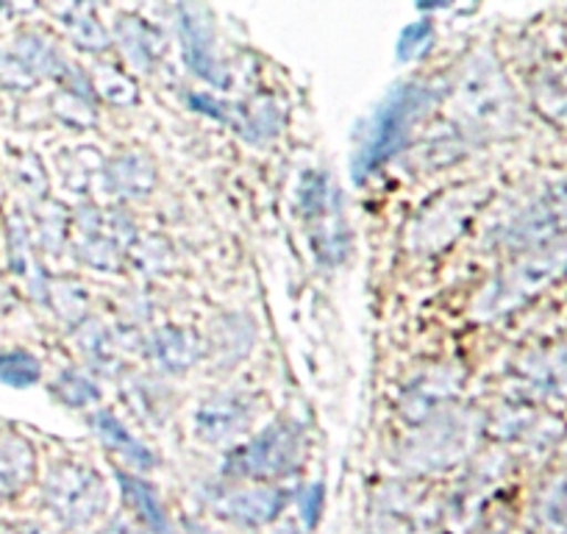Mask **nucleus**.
I'll list each match as a JSON object with an SVG mask.
<instances>
[{
  "label": "nucleus",
  "mask_w": 567,
  "mask_h": 534,
  "mask_svg": "<svg viewBox=\"0 0 567 534\" xmlns=\"http://www.w3.org/2000/svg\"><path fill=\"white\" fill-rule=\"evenodd\" d=\"M79 348L86 353L92 364H97L101 370H112L117 364V348H114L112 337L95 320H86L81 324L79 331Z\"/></svg>",
  "instance_id": "nucleus-25"
},
{
  "label": "nucleus",
  "mask_w": 567,
  "mask_h": 534,
  "mask_svg": "<svg viewBox=\"0 0 567 534\" xmlns=\"http://www.w3.org/2000/svg\"><path fill=\"white\" fill-rule=\"evenodd\" d=\"M561 237H567V178L545 187L526 209L517 212L501 239L506 248L528 250Z\"/></svg>",
  "instance_id": "nucleus-6"
},
{
  "label": "nucleus",
  "mask_w": 567,
  "mask_h": 534,
  "mask_svg": "<svg viewBox=\"0 0 567 534\" xmlns=\"http://www.w3.org/2000/svg\"><path fill=\"white\" fill-rule=\"evenodd\" d=\"M254 346V324L245 315H223L212 335V353L220 364H237Z\"/></svg>",
  "instance_id": "nucleus-20"
},
{
  "label": "nucleus",
  "mask_w": 567,
  "mask_h": 534,
  "mask_svg": "<svg viewBox=\"0 0 567 534\" xmlns=\"http://www.w3.org/2000/svg\"><path fill=\"white\" fill-rule=\"evenodd\" d=\"M7 14H12V9H9L7 0H0V18H7Z\"/></svg>",
  "instance_id": "nucleus-38"
},
{
  "label": "nucleus",
  "mask_w": 567,
  "mask_h": 534,
  "mask_svg": "<svg viewBox=\"0 0 567 534\" xmlns=\"http://www.w3.org/2000/svg\"><path fill=\"white\" fill-rule=\"evenodd\" d=\"M37 75L31 73L29 64L18 57L14 51H3L0 53V84L7 86V90L14 92H25L37 84Z\"/></svg>",
  "instance_id": "nucleus-29"
},
{
  "label": "nucleus",
  "mask_w": 567,
  "mask_h": 534,
  "mask_svg": "<svg viewBox=\"0 0 567 534\" xmlns=\"http://www.w3.org/2000/svg\"><path fill=\"white\" fill-rule=\"evenodd\" d=\"M567 274V237L554 243L528 248L515 265H509L504 274L495 276L473 304V315L478 320H495L515 312L523 304L537 298L545 287L554 285L559 276Z\"/></svg>",
  "instance_id": "nucleus-1"
},
{
  "label": "nucleus",
  "mask_w": 567,
  "mask_h": 534,
  "mask_svg": "<svg viewBox=\"0 0 567 534\" xmlns=\"http://www.w3.org/2000/svg\"><path fill=\"white\" fill-rule=\"evenodd\" d=\"M37 476V456L20 434H0V499H14Z\"/></svg>",
  "instance_id": "nucleus-14"
},
{
  "label": "nucleus",
  "mask_w": 567,
  "mask_h": 534,
  "mask_svg": "<svg viewBox=\"0 0 567 534\" xmlns=\"http://www.w3.org/2000/svg\"><path fill=\"white\" fill-rule=\"evenodd\" d=\"M432 103L434 92L423 84H403L386 95V101L375 109L368 134L362 140V148L353 160V173H357L359 182L368 173L379 171L384 162H390L406 145L412 129L429 112Z\"/></svg>",
  "instance_id": "nucleus-2"
},
{
  "label": "nucleus",
  "mask_w": 567,
  "mask_h": 534,
  "mask_svg": "<svg viewBox=\"0 0 567 534\" xmlns=\"http://www.w3.org/2000/svg\"><path fill=\"white\" fill-rule=\"evenodd\" d=\"M14 53L29 64L31 73L37 79H62L64 68H68V59L53 48L51 40H45L42 34H34V31H25L14 40Z\"/></svg>",
  "instance_id": "nucleus-21"
},
{
  "label": "nucleus",
  "mask_w": 567,
  "mask_h": 534,
  "mask_svg": "<svg viewBox=\"0 0 567 534\" xmlns=\"http://www.w3.org/2000/svg\"><path fill=\"white\" fill-rule=\"evenodd\" d=\"M323 510H326L323 484H309V487H303V493H301V521H303V526H307V532H312V528L318 526L320 517H323Z\"/></svg>",
  "instance_id": "nucleus-33"
},
{
  "label": "nucleus",
  "mask_w": 567,
  "mask_h": 534,
  "mask_svg": "<svg viewBox=\"0 0 567 534\" xmlns=\"http://www.w3.org/2000/svg\"><path fill=\"white\" fill-rule=\"evenodd\" d=\"M537 103L543 114H548L559 125H567V86L556 84V81H543L537 86Z\"/></svg>",
  "instance_id": "nucleus-32"
},
{
  "label": "nucleus",
  "mask_w": 567,
  "mask_h": 534,
  "mask_svg": "<svg viewBox=\"0 0 567 534\" xmlns=\"http://www.w3.org/2000/svg\"><path fill=\"white\" fill-rule=\"evenodd\" d=\"M101 534H131V528L125 526L123 521H112V523H109L106 528H103Z\"/></svg>",
  "instance_id": "nucleus-36"
},
{
  "label": "nucleus",
  "mask_w": 567,
  "mask_h": 534,
  "mask_svg": "<svg viewBox=\"0 0 567 534\" xmlns=\"http://www.w3.org/2000/svg\"><path fill=\"white\" fill-rule=\"evenodd\" d=\"M90 427L92 432L101 438V443L106 445L109 451L123 456L131 468H136V471H148V468H154V454H151L148 445H142L140 440L128 432V427H125L120 418H114L112 412L101 410L95 412V415H90Z\"/></svg>",
  "instance_id": "nucleus-16"
},
{
  "label": "nucleus",
  "mask_w": 567,
  "mask_h": 534,
  "mask_svg": "<svg viewBox=\"0 0 567 534\" xmlns=\"http://www.w3.org/2000/svg\"><path fill=\"white\" fill-rule=\"evenodd\" d=\"M467 427L465 418H454V415H443L440 421H434L432 427L425 429L420 443L414 445L420 456H429L432 465H445V462L456 460L462 454L467 443Z\"/></svg>",
  "instance_id": "nucleus-17"
},
{
  "label": "nucleus",
  "mask_w": 567,
  "mask_h": 534,
  "mask_svg": "<svg viewBox=\"0 0 567 534\" xmlns=\"http://www.w3.org/2000/svg\"><path fill=\"white\" fill-rule=\"evenodd\" d=\"M97 90H101V95L112 103H134L136 101L134 84H131L125 75L114 73V70H109V73L97 81Z\"/></svg>",
  "instance_id": "nucleus-34"
},
{
  "label": "nucleus",
  "mask_w": 567,
  "mask_h": 534,
  "mask_svg": "<svg viewBox=\"0 0 567 534\" xmlns=\"http://www.w3.org/2000/svg\"><path fill=\"white\" fill-rule=\"evenodd\" d=\"M53 109H56V114L64 120V123L79 125V129L95 123V109H92V101L75 95V92L64 90L62 95L53 97Z\"/></svg>",
  "instance_id": "nucleus-30"
},
{
  "label": "nucleus",
  "mask_w": 567,
  "mask_h": 534,
  "mask_svg": "<svg viewBox=\"0 0 567 534\" xmlns=\"http://www.w3.org/2000/svg\"><path fill=\"white\" fill-rule=\"evenodd\" d=\"M42 379V364L29 351H3L0 353V384L25 390Z\"/></svg>",
  "instance_id": "nucleus-24"
},
{
  "label": "nucleus",
  "mask_w": 567,
  "mask_h": 534,
  "mask_svg": "<svg viewBox=\"0 0 567 534\" xmlns=\"http://www.w3.org/2000/svg\"><path fill=\"white\" fill-rule=\"evenodd\" d=\"M68 31L73 37V42L79 48L90 53H101L109 48V34L103 31V25L97 23L95 14L86 12V9H75L68 18Z\"/></svg>",
  "instance_id": "nucleus-26"
},
{
  "label": "nucleus",
  "mask_w": 567,
  "mask_h": 534,
  "mask_svg": "<svg viewBox=\"0 0 567 534\" xmlns=\"http://www.w3.org/2000/svg\"><path fill=\"white\" fill-rule=\"evenodd\" d=\"M37 232H40V245L48 254H59L64 243V234H68V215H64L62 206L51 204V201H42V206L37 209Z\"/></svg>",
  "instance_id": "nucleus-27"
},
{
  "label": "nucleus",
  "mask_w": 567,
  "mask_h": 534,
  "mask_svg": "<svg viewBox=\"0 0 567 534\" xmlns=\"http://www.w3.org/2000/svg\"><path fill=\"white\" fill-rule=\"evenodd\" d=\"M48 304L68 324H84L86 309H90V292H86V287L81 281L56 279L48 285Z\"/></svg>",
  "instance_id": "nucleus-22"
},
{
  "label": "nucleus",
  "mask_w": 567,
  "mask_h": 534,
  "mask_svg": "<svg viewBox=\"0 0 567 534\" xmlns=\"http://www.w3.org/2000/svg\"><path fill=\"white\" fill-rule=\"evenodd\" d=\"M0 534H40L31 526H18V523H0Z\"/></svg>",
  "instance_id": "nucleus-35"
},
{
  "label": "nucleus",
  "mask_w": 567,
  "mask_h": 534,
  "mask_svg": "<svg viewBox=\"0 0 567 534\" xmlns=\"http://www.w3.org/2000/svg\"><path fill=\"white\" fill-rule=\"evenodd\" d=\"M154 353L159 364L171 373H184L204 357V342L193 329L165 326L154 335Z\"/></svg>",
  "instance_id": "nucleus-18"
},
{
  "label": "nucleus",
  "mask_w": 567,
  "mask_h": 534,
  "mask_svg": "<svg viewBox=\"0 0 567 534\" xmlns=\"http://www.w3.org/2000/svg\"><path fill=\"white\" fill-rule=\"evenodd\" d=\"M42 501L62 526L81 528L106 512L109 490L92 465L56 462L42 482Z\"/></svg>",
  "instance_id": "nucleus-4"
},
{
  "label": "nucleus",
  "mask_w": 567,
  "mask_h": 534,
  "mask_svg": "<svg viewBox=\"0 0 567 534\" xmlns=\"http://www.w3.org/2000/svg\"><path fill=\"white\" fill-rule=\"evenodd\" d=\"M432 40H434L432 23H429V20H420V23L409 25V29L401 34V42H398V57H401L403 62L417 59L420 53L429 51Z\"/></svg>",
  "instance_id": "nucleus-31"
},
{
  "label": "nucleus",
  "mask_w": 567,
  "mask_h": 534,
  "mask_svg": "<svg viewBox=\"0 0 567 534\" xmlns=\"http://www.w3.org/2000/svg\"><path fill=\"white\" fill-rule=\"evenodd\" d=\"M478 201L482 195L473 193V187H460L440 195L432 206H425L423 215L414 217L412 239H409L412 248L429 254V250H440L454 243L456 234L473 220Z\"/></svg>",
  "instance_id": "nucleus-7"
},
{
  "label": "nucleus",
  "mask_w": 567,
  "mask_h": 534,
  "mask_svg": "<svg viewBox=\"0 0 567 534\" xmlns=\"http://www.w3.org/2000/svg\"><path fill=\"white\" fill-rule=\"evenodd\" d=\"M303 460V438L290 421L270 423L265 432L256 434L248 443L237 445L226 456V476L270 482V479L290 476Z\"/></svg>",
  "instance_id": "nucleus-5"
},
{
  "label": "nucleus",
  "mask_w": 567,
  "mask_h": 534,
  "mask_svg": "<svg viewBox=\"0 0 567 534\" xmlns=\"http://www.w3.org/2000/svg\"><path fill=\"white\" fill-rule=\"evenodd\" d=\"M290 501V493L284 487H250L226 493L215 504L217 515L231 521L234 526L259 528L276 521Z\"/></svg>",
  "instance_id": "nucleus-11"
},
{
  "label": "nucleus",
  "mask_w": 567,
  "mask_h": 534,
  "mask_svg": "<svg viewBox=\"0 0 567 534\" xmlns=\"http://www.w3.org/2000/svg\"><path fill=\"white\" fill-rule=\"evenodd\" d=\"M528 379L543 390H567V348L539 357L528 368Z\"/></svg>",
  "instance_id": "nucleus-28"
},
{
  "label": "nucleus",
  "mask_w": 567,
  "mask_h": 534,
  "mask_svg": "<svg viewBox=\"0 0 567 534\" xmlns=\"http://www.w3.org/2000/svg\"><path fill=\"white\" fill-rule=\"evenodd\" d=\"M462 384H465V373H462L460 368H451V364L423 370V373L414 376V379L409 381L406 390H403L401 412L414 423L425 421V418H432L449 398H454Z\"/></svg>",
  "instance_id": "nucleus-10"
},
{
  "label": "nucleus",
  "mask_w": 567,
  "mask_h": 534,
  "mask_svg": "<svg viewBox=\"0 0 567 534\" xmlns=\"http://www.w3.org/2000/svg\"><path fill=\"white\" fill-rule=\"evenodd\" d=\"M53 396L62 401V404L73 407V410H84V407L101 401V390H97L95 381L79 368H68L53 379Z\"/></svg>",
  "instance_id": "nucleus-23"
},
{
  "label": "nucleus",
  "mask_w": 567,
  "mask_h": 534,
  "mask_svg": "<svg viewBox=\"0 0 567 534\" xmlns=\"http://www.w3.org/2000/svg\"><path fill=\"white\" fill-rule=\"evenodd\" d=\"M75 254L92 270H120L123 265V245L112 237V232L106 228V215L95 209V206H86L75 217Z\"/></svg>",
  "instance_id": "nucleus-12"
},
{
  "label": "nucleus",
  "mask_w": 567,
  "mask_h": 534,
  "mask_svg": "<svg viewBox=\"0 0 567 534\" xmlns=\"http://www.w3.org/2000/svg\"><path fill=\"white\" fill-rule=\"evenodd\" d=\"M256 407L243 392H220L206 398L193 418V432L200 443L223 445L245 432L254 423Z\"/></svg>",
  "instance_id": "nucleus-9"
},
{
  "label": "nucleus",
  "mask_w": 567,
  "mask_h": 534,
  "mask_svg": "<svg viewBox=\"0 0 567 534\" xmlns=\"http://www.w3.org/2000/svg\"><path fill=\"white\" fill-rule=\"evenodd\" d=\"M103 182L120 198H145L156 187V167L148 156L120 154L103 165Z\"/></svg>",
  "instance_id": "nucleus-13"
},
{
  "label": "nucleus",
  "mask_w": 567,
  "mask_h": 534,
  "mask_svg": "<svg viewBox=\"0 0 567 534\" xmlns=\"http://www.w3.org/2000/svg\"><path fill=\"white\" fill-rule=\"evenodd\" d=\"M456 112L462 125L478 137H501L515 125V95L498 64L484 57L467 64L456 86Z\"/></svg>",
  "instance_id": "nucleus-3"
},
{
  "label": "nucleus",
  "mask_w": 567,
  "mask_h": 534,
  "mask_svg": "<svg viewBox=\"0 0 567 534\" xmlns=\"http://www.w3.org/2000/svg\"><path fill=\"white\" fill-rule=\"evenodd\" d=\"M117 37L125 59H128L136 70H151L156 64V59L162 57V51H165V40H162L151 25H145L136 18L120 20Z\"/></svg>",
  "instance_id": "nucleus-19"
},
{
  "label": "nucleus",
  "mask_w": 567,
  "mask_h": 534,
  "mask_svg": "<svg viewBox=\"0 0 567 534\" xmlns=\"http://www.w3.org/2000/svg\"><path fill=\"white\" fill-rule=\"evenodd\" d=\"M120 490H123L125 504L134 510V515L140 517V523L145 526L148 534H176L173 532V521L167 515L165 504H162L159 493L154 490V484H148L145 479L134 476V473H117Z\"/></svg>",
  "instance_id": "nucleus-15"
},
{
  "label": "nucleus",
  "mask_w": 567,
  "mask_h": 534,
  "mask_svg": "<svg viewBox=\"0 0 567 534\" xmlns=\"http://www.w3.org/2000/svg\"><path fill=\"white\" fill-rule=\"evenodd\" d=\"M178 37H182V51L189 70L198 79L209 81L212 86H226V68L215 53V29L198 0L178 3Z\"/></svg>",
  "instance_id": "nucleus-8"
},
{
  "label": "nucleus",
  "mask_w": 567,
  "mask_h": 534,
  "mask_svg": "<svg viewBox=\"0 0 567 534\" xmlns=\"http://www.w3.org/2000/svg\"><path fill=\"white\" fill-rule=\"evenodd\" d=\"M445 3H449V0H417V7H445Z\"/></svg>",
  "instance_id": "nucleus-37"
}]
</instances>
